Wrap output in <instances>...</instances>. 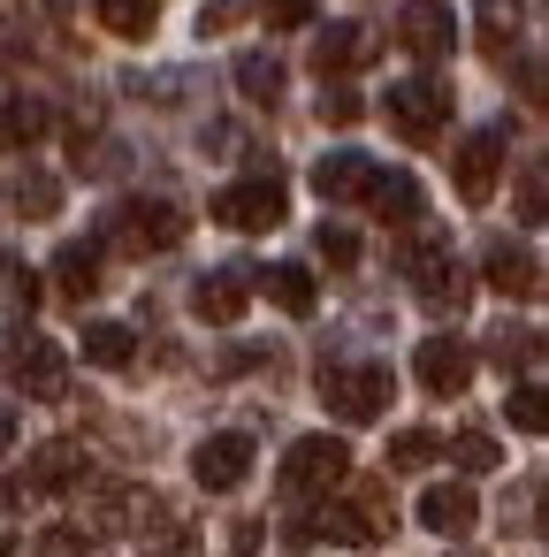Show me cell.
Instances as JSON below:
<instances>
[{"label": "cell", "mask_w": 549, "mask_h": 557, "mask_svg": "<svg viewBox=\"0 0 549 557\" xmlns=\"http://www.w3.org/2000/svg\"><path fill=\"white\" fill-rule=\"evenodd\" d=\"M389 367L382 359H321V405L336 412V420H351V428H366V420H382L389 412Z\"/></svg>", "instance_id": "cell-1"}, {"label": "cell", "mask_w": 549, "mask_h": 557, "mask_svg": "<svg viewBox=\"0 0 549 557\" xmlns=\"http://www.w3.org/2000/svg\"><path fill=\"white\" fill-rule=\"evenodd\" d=\"M397 519H389V488L382 481H359L351 496H336V504H321V519H305L298 534H328V542H351V549H374L382 534H389Z\"/></svg>", "instance_id": "cell-2"}, {"label": "cell", "mask_w": 549, "mask_h": 557, "mask_svg": "<svg viewBox=\"0 0 549 557\" xmlns=\"http://www.w3.org/2000/svg\"><path fill=\"white\" fill-rule=\"evenodd\" d=\"M108 245H123L130 260L176 252V245H184V207H169V199H123V207L108 214Z\"/></svg>", "instance_id": "cell-3"}, {"label": "cell", "mask_w": 549, "mask_h": 557, "mask_svg": "<svg viewBox=\"0 0 549 557\" xmlns=\"http://www.w3.org/2000/svg\"><path fill=\"white\" fill-rule=\"evenodd\" d=\"M283 214H290V191H283L275 169H267V176H237L229 191H214V222H222V230L260 237V230H283Z\"/></svg>", "instance_id": "cell-4"}, {"label": "cell", "mask_w": 549, "mask_h": 557, "mask_svg": "<svg viewBox=\"0 0 549 557\" xmlns=\"http://www.w3.org/2000/svg\"><path fill=\"white\" fill-rule=\"evenodd\" d=\"M275 481H283V496H328V488H344V481H351L344 435H298Z\"/></svg>", "instance_id": "cell-5"}, {"label": "cell", "mask_w": 549, "mask_h": 557, "mask_svg": "<svg viewBox=\"0 0 549 557\" xmlns=\"http://www.w3.org/2000/svg\"><path fill=\"white\" fill-rule=\"evenodd\" d=\"M503 153H511L503 123H488V131H465V138H458V153H450V184H458V199H465V207H488V199H496Z\"/></svg>", "instance_id": "cell-6"}, {"label": "cell", "mask_w": 549, "mask_h": 557, "mask_svg": "<svg viewBox=\"0 0 549 557\" xmlns=\"http://www.w3.org/2000/svg\"><path fill=\"white\" fill-rule=\"evenodd\" d=\"M389 123L412 138V146H427L435 131H450V85L442 77H404V85H389Z\"/></svg>", "instance_id": "cell-7"}, {"label": "cell", "mask_w": 549, "mask_h": 557, "mask_svg": "<svg viewBox=\"0 0 549 557\" xmlns=\"http://www.w3.org/2000/svg\"><path fill=\"white\" fill-rule=\"evenodd\" d=\"M397 39H404L412 62H450V47H458L450 0H404V9H397Z\"/></svg>", "instance_id": "cell-8"}, {"label": "cell", "mask_w": 549, "mask_h": 557, "mask_svg": "<svg viewBox=\"0 0 549 557\" xmlns=\"http://www.w3.org/2000/svg\"><path fill=\"white\" fill-rule=\"evenodd\" d=\"M412 374H420L427 397H465V382H473V344H465V336H420Z\"/></svg>", "instance_id": "cell-9"}, {"label": "cell", "mask_w": 549, "mask_h": 557, "mask_svg": "<svg viewBox=\"0 0 549 557\" xmlns=\"http://www.w3.org/2000/svg\"><path fill=\"white\" fill-rule=\"evenodd\" d=\"M245 473H252V435H245V428H222V435H207V443L191 450V481H199L207 496H229Z\"/></svg>", "instance_id": "cell-10"}, {"label": "cell", "mask_w": 549, "mask_h": 557, "mask_svg": "<svg viewBox=\"0 0 549 557\" xmlns=\"http://www.w3.org/2000/svg\"><path fill=\"white\" fill-rule=\"evenodd\" d=\"M9 382H16L24 397H62V389H70V359H62V344H47V336H16V344H9Z\"/></svg>", "instance_id": "cell-11"}, {"label": "cell", "mask_w": 549, "mask_h": 557, "mask_svg": "<svg viewBox=\"0 0 549 557\" xmlns=\"http://www.w3.org/2000/svg\"><path fill=\"white\" fill-rule=\"evenodd\" d=\"M245 306H252V268H207V275L191 283V313L214 321V329H237Z\"/></svg>", "instance_id": "cell-12"}, {"label": "cell", "mask_w": 549, "mask_h": 557, "mask_svg": "<svg viewBox=\"0 0 549 557\" xmlns=\"http://www.w3.org/2000/svg\"><path fill=\"white\" fill-rule=\"evenodd\" d=\"M382 54V32L374 24H328L321 39H313V70L321 77H351V70H366Z\"/></svg>", "instance_id": "cell-13"}, {"label": "cell", "mask_w": 549, "mask_h": 557, "mask_svg": "<svg viewBox=\"0 0 549 557\" xmlns=\"http://www.w3.org/2000/svg\"><path fill=\"white\" fill-rule=\"evenodd\" d=\"M473 519H481V496L465 481H427L420 488V527L427 534H465Z\"/></svg>", "instance_id": "cell-14"}, {"label": "cell", "mask_w": 549, "mask_h": 557, "mask_svg": "<svg viewBox=\"0 0 549 557\" xmlns=\"http://www.w3.org/2000/svg\"><path fill=\"white\" fill-rule=\"evenodd\" d=\"M481 275H488V290H503V298H541V260L526 252V245H488V260H481Z\"/></svg>", "instance_id": "cell-15"}, {"label": "cell", "mask_w": 549, "mask_h": 557, "mask_svg": "<svg viewBox=\"0 0 549 557\" xmlns=\"http://www.w3.org/2000/svg\"><path fill=\"white\" fill-rule=\"evenodd\" d=\"M366 184H374V161H366V153H321V161H313V191H321L328 207L366 199Z\"/></svg>", "instance_id": "cell-16"}, {"label": "cell", "mask_w": 549, "mask_h": 557, "mask_svg": "<svg viewBox=\"0 0 549 557\" xmlns=\"http://www.w3.org/2000/svg\"><path fill=\"white\" fill-rule=\"evenodd\" d=\"M366 207H374L389 230H412V222L427 214V199H420V184H412L404 169H374V184H366Z\"/></svg>", "instance_id": "cell-17"}, {"label": "cell", "mask_w": 549, "mask_h": 557, "mask_svg": "<svg viewBox=\"0 0 549 557\" xmlns=\"http://www.w3.org/2000/svg\"><path fill=\"white\" fill-rule=\"evenodd\" d=\"M47 131H54V108H47L39 92H16V100H0V153H32Z\"/></svg>", "instance_id": "cell-18"}, {"label": "cell", "mask_w": 549, "mask_h": 557, "mask_svg": "<svg viewBox=\"0 0 549 557\" xmlns=\"http://www.w3.org/2000/svg\"><path fill=\"white\" fill-rule=\"evenodd\" d=\"M70 481H85V450H77V443H47V450L24 466L16 496H47V488H70Z\"/></svg>", "instance_id": "cell-19"}, {"label": "cell", "mask_w": 549, "mask_h": 557, "mask_svg": "<svg viewBox=\"0 0 549 557\" xmlns=\"http://www.w3.org/2000/svg\"><path fill=\"white\" fill-rule=\"evenodd\" d=\"M54 290H62V298H77V306L100 290V237H77V245H62V252H54Z\"/></svg>", "instance_id": "cell-20"}, {"label": "cell", "mask_w": 549, "mask_h": 557, "mask_svg": "<svg viewBox=\"0 0 549 557\" xmlns=\"http://www.w3.org/2000/svg\"><path fill=\"white\" fill-rule=\"evenodd\" d=\"M9 207H16L24 222H54V214H62V184H54L47 169H9Z\"/></svg>", "instance_id": "cell-21"}, {"label": "cell", "mask_w": 549, "mask_h": 557, "mask_svg": "<svg viewBox=\"0 0 549 557\" xmlns=\"http://www.w3.org/2000/svg\"><path fill=\"white\" fill-rule=\"evenodd\" d=\"M252 283H267V298H275L290 321H305V313H313V298H321V290H313V275H305L298 260H283V268H267V275H252Z\"/></svg>", "instance_id": "cell-22"}, {"label": "cell", "mask_w": 549, "mask_h": 557, "mask_svg": "<svg viewBox=\"0 0 549 557\" xmlns=\"http://www.w3.org/2000/svg\"><path fill=\"white\" fill-rule=\"evenodd\" d=\"M39 306V275L24 268V252H9V245H0V313H9V321H24Z\"/></svg>", "instance_id": "cell-23"}, {"label": "cell", "mask_w": 549, "mask_h": 557, "mask_svg": "<svg viewBox=\"0 0 549 557\" xmlns=\"http://www.w3.org/2000/svg\"><path fill=\"white\" fill-rule=\"evenodd\" d=\"M92 16H100V32H115V39H146V32L161 24V0H92Z\"/></svg>", "instance_id": "cell-24"}, {"label": "cell", "mask_w": 549, "mask_h": 557, "mask_svg": "<svg viewBox=\"0 0 549 557\" xmlns=\"http://www.w3.org/2000/svg\"><path fill=\"white\" fill-rule=\"evenodd\" d=\"M237 92H245L252 108H275V100H283V62H275V54H237Z\"/></svg>", "instance_id": "cell-25"}, {"label": "cell", "mask_w": 549, "mask_h": 557, "mask_svg": "<svg viewBox=\"0 0 549 557\" xmlns=\"http://www.w3.org/2000/svg\"><path fill=\"white\" fill-rule=\"evenodd\" d=\"M85 359L92 367H130L138 359V336L123 321H85Z\"/></svg>", "instance_id": "cell-26"}, {"label": "cell", "mask_w": 549, "mask_h": 557, "mask_svg": "<svg viewBox=\"0 0 549 557\" xmlns=\"http://www.w3.org/2000/svg\"><path fill=\"white\" fill-rule=\"evenodd\" d=\"M519 24H526V9L519 0H481V47L503 62L511 54V39H519Z\"/></svg>", "instance_id": "cell-27"}, {"label": "cell", "mask_w": 549, "mask_h": 557, "mask_svg": "<svg viewBox=\"0 0 549 557\" xmlns=\"http://www.w3.org/2000/svg\"><path fill=\"white\" fill-rule=\"evenodd\" d=\"M488 351H496V367H503V374H511V367H519V374H534V367H541V336H534V329H496V336H488Z\"/></svg>", "instance_id": "cell-28"}, {"label": "cell", "mask_w": 549, "mask_h": 557, "mask_svg": "<svg viewBox=\"0 0 549 557\" xmlns=\"http://www.w3.org/2000/svg\"><path fill=\"white\" fill-rule=\"evenodd\" d=\"M435 458H442V435H435V428L389 435V466H397V473H420V466H435Z\"/></svg>", "instance_id": "cell-29"}, {"label": "cell", "mask_w": 549, "mask_h": 557, "mask_svg": "<svg viewBox=\"0 0 549 557\" xmlns=\"http://www.w3.org/2000/svg\"><path fill=\"white\" fill-rule=\"evenodd\" d=\"M503 412H511V428H519V435H541V428H549V405H541V382H534V374H519V389L503 397Z\"/></svg>", "instance_id": "cell-30"}, {"label": "cell", "mask_w": 549, "mask_h": 557, "mask_svg": "<svg viewBox=\"0 0 549 557\" xmlns=\"http://www.w3.org/2000/svg\"><path fill=\"white\" fill-rule=\"evenodd\" d=\"M450 458H458L465 473H496V466H503V450H496V435H488V428H458Z\"/></svg>", "instance_id": "cell-31"}, {"label": "cell", "mask_w": 549, "mask_h": 557, "mask_svg": "<svg viewBox=\"0 0 549 557\" xmlns=\"http://www.w3.org/2000/svg\"><path fill=\"white\" fill-rule=\"evenodd\" d=\"M541 214H549V169H541V161H526V169H519V222H526V230H541Z\"/></svg>", "instance_id": "cell-32"}, {"label": "cell", "mask_w": 549, "mask_h": 557, "mask_svg": "<svg viewBox=\"0 0 549 557\" xmlns=\"http://www.w3.org/2000/svg\"><path fill=\"white\" fill-rule=\"evenodd\" d=\"M313 252H321V260H328L336 275H344V268H359V237H351L344 222H321V237H313Z\"/></svg>", "instance_id": "cell-33"}, {"label": "cell", "mask_w": 549, "mask_h": 557, "mask_svg": "<svg viewBox=\"0 0 549 557\" xmlns=\"http://www.w3.org/2000/svg\"><path fill=\"white\" fill-rule=\"evenodd\" d=\"M328 92H321V123H359V92L344 85V77H321Z\"/></svg>", "instance_id": "cell-34"}, {"label": "cell", "mask_w": 549, "mask_h": 557, "mask_svg": "<svg viewBox=\"0 0 549 557\" xmlns=\"http://www.w3.org/2000/svg\"><path fill=\"white\" fill-rule=\"evenodd\" d=\"M229 24H245V0H207L199 9V39H222Z\"/></svg>", "instance_id": "cell-35"}, {"label": "cell", "mask_w": 549, "mask_h": 557, "mask_svg": "<svg viewBox=\"0 0 549 557\" xmlns=\"http://www.w3.org/2000/svg\"><path fill=\"white\" fill-rule=\"evenodd\" d=\"M313 24V0H267V32H298Z\"/></svg>", "instance_id": "cell-36"}, {"label": "cell", "mask_w": 549, "mask_h": 557, "mask_svg": "<svg viewBox=\"0 0 549 557\" xmlns=\"http://www.w3.org/2000/svg\"><path fill=\"white\" fill-rule=\"evenodd\" d=\"M39 557H85V542L62 527V534H47V542H39Z\"/></svg>", "instance_id": "cell-37"}, {"label": "cell", "mask_w": 549, "mask_h": 557, "mask_svg": "<svg viewBox=\"0 0 549 557\" xmlns=\"http://www.w3.org/2000/svg\"><path fill=\"white\" fill-rule=\"evenodd\" d=\"M9 435H16V420H9V412H0V450H9Z\"/></svg>", "instance_id": "cell-38"}]
</instances>
